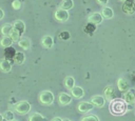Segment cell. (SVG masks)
I'll return each mask as SVG.
<instances>
[{"label": "cell", "instance_id": "4fadbf2b", "mask_svg": "<svg viewBox=\"0 0 135 121\" xmlns=\"http://www.w3.org/2000/svg\"><path fill=\"white\" fill-rule=\"evenodd\" d=\"M41 45L43 47H45V48H51L54 45V39H53V37L52 36H49V35L42 37V39H41Z\"/></svg>", "mask_w": 135, "mask_h": 121}, {"label": "cell", "instance_id": "d4e9b609", "mask_svg": "<svg viewBox=\"0 0 135 121\" xmlns=\"http://www.w3.org/2000/svg\"><path fill=\"white\" fill-rule=\"evenodd\" d=\"M9 37L12 38V40H13V42H18L19 40H20V38H21V35H20V33L17 31V29H13L12 31V33H11V35H9Z\"/></svg>", "mask_w": 135, "mask_h": 121}, {"label": "cell", "instance_id": "e575fe53", "mask_svg": "<svg viewBox=\"0 0 135 121\" xmlns=\"http://www.w3.org/2000/svg\"><path fill=\"white\" fill-rule=\"evenodd\" d=\"M13 121H18V120H13Z\"/></svg>", "mask_w": 135, "mask_h": 121}, {"label": "cell", "instance_id": "4316f807", "mask_svg": "<svg viewBox=\"0 0 135 121\" xmlns=\"http://www.w3.org/2000/svg\"><path fill=\"white\" fill-rule=\"evenodd\" d=\"M3 118L6 119L7 121H13L15 120V117H14V114L12 110H6L4 114H3Z\"/></svg>", "mask_w": 135, "mask_h": 121}, {"label": "cell", "instance_id": "7a4b0ae2", "mask_svg": "<svg viewBox=\"0 0 135 121\" xmlns=\"http://www.w3.org/2000/svg\"><path fill=\"white\" fill-rule=\"evenodd\" d=\"M13 107H14L15 112L18 113L19 115H26L31 110V104L27 101H19Z\"/></svg>", "mask_w": 135, "mask_h": 121}, {"label": "cell", "instance_id": "d6a6232c", "mask_svg": "<svg viewBox=\"0 0 135 121\" xmlns=\"http://www.w3.org/2000/svg\"><path fill=\"white\" fill-rule=\"evenodd\" d=\"M4 120V118H3V115L2 114H0V121H3Z\"/></svg>", "mask_w": 135, "mask_h": 121}, {"label": "cell", "instance_id": "ac0fdd59", "mask_svg": "<svg viewBox=\"0 0 135 121\" xmlns=\"http://www.w3.org/2000/svg\"><path fill=\"white\" fill-rule=\"evenodd\" d=\"M18 45H19L21 48H23V49L26 51V49H28L30 46H31V41H30L28 38L22 37V38H20V40L18 41Z\"/></svg>", "mask_w": 135, "mask_h": 121}, {"label": "cell", "instance_id": "9a60e30c", "mask_svg": "<svg viewBox=\"0 0 135 121\" xmlns=\"http://www.w3.org/2000/svg\"><path fill=\"white\" fill-rule=\"evenodd\" d=\"M12 69V64L7 59L0 60V70L3 73H9Z\"/></svg>", "mask_w": 135, "mask_h": 121}, {"label": "cell", "instance_id": "3957f363", "mask_svg": "<svg viewBox=\"0 0 135 121\" xmlns=\"http://www.w3.org/2000/svg\"><path fill=\"white\" fill-rule=\"evenodd\" d=\"M39 101L43 105H51L54 102V94L51 90H43L39 94Z\"/></svg>", "mask_w": 135, "mask_h": 121}, {"label": "cell", "instance_id": "603a6c76", "mask_svg": "<svg viewBox=\"0 0 135 121\" xmlns=\"http://www.w3.org/2000/svg\"><path fill=\"white\" fill-rule=\"evenodd\" d=\"M73 6H74V1H73V0H62V2L60 3V7H59V8L69 11V9H71Z\"/></svg>", "mask_w": 135, "mask_h": 121}, {"label": "cell", "instance_id": "30bf717a", "mask_svg": "<svg viewBox=\"0 0 135 121\" xmlns=\"http://www.w3.org/2000/svg\"><path fill=\"white\" fill-rule=\"evenodd\" d=\"M91 103L94 105V106H97V107H102L105 103V99L103 96L101 95H95L91 98Z\"/></svg>", "mask_w": 135, "mask_h": 121}, {"label": "cell", "instance_id": "52a82bcc", "mask_svg": "<svg viewBox=\"0 0 135 121\" xmlns=\"http://www.w3.org/2000/svg\"><path fill=\"white\" fill-rule=\"evenodd\" d=\"M58 102L60 105L65 106L72 102V96L68 93H59L58 95Z\"/></svg>", "mask_w": 135, "mask_h": 121}, {"label": "cell", "instance_id": "d6986e66", "mask_svg": "<svg viewBox=\"0 0 135 121\" xmlns=\"http://www.w3.org/2000/svg\"><path fill=\"white\" fill-rule=\"evenodd\" d=\"M13 26H14L15 29H17V31L20 33V35L25 31V24H24V22H23L22 20H16V21L14 22Z\"/></svg>", "mask_w": 135, "mask_h": 121}, {"label": "cell", "instance_id": "8d00e7d4", "mask_svg": "<svg viewBox=\"0 0 135 121\" xmlns=\"http://www.w3.org/2000/svg\"><path fill=\"white\" fill-rule=\"evenodd\" d=\"M122 1H126V0H122Z\"/></svg>", "mask_w": 135, "mask_h": 121}, {"label": "cell", "instance_id": "f1b7e54d", "mask_svg": "<svg viewBox=\"0 0 135 121\" xmlns=\"http://www.w3.org/2000/svg\"><path fill=\"white\" fill-rule=\"evenodd\" d=\"M59 37H60V39H62V40H68V39L70 38V34H69L68 32H62L61 34H59Z\"/></svg>", "mask_w": 135, "mask_h": 121}, {"label": "cell", "instance_id": "484cf974", "mask_svg": "<svg viewBox=\"0 0 135 121\" xmlns=\"http://www.w3.org/2000/svg\"><path fill=\"white\" fill-rule=\"evenodd\" d=\"M80 121H99V118L95 115H88V116H84L83 118H81Z\"/></svg>", "mask_w": 135, "mask_h": 121}, {"label": "cell", "instance_id": "83f0119b", "mask_svg": "<svg viewBox=\"0 0 135 121\" xmlns=\"http://www.w3.org/2000/svg\"><path fill=\"white\" fill-rule=\"evenodd\" d=\"M12 6H13L14 9H20V7H21V2H20L19 0H14V1L12 2Z\"/></svg>", "mask_w": 135, "mask_h": 121}, {"label": "cell", "instance_id": "cb8c5ba5", "mask_svg": "<svg viewBox=\"0 0 135 121\" xmlns=\"http://www.w3.org/2000/svg\"><path fill=\"white\" fill-rule=\"evenodd\" d=\"M28 121H45V117L40 113H34L28 117Z\"/></svg>", "mask_w": 135, "mask_h": 121}, {"label": "cell", "instance_id": "7402d4cb", "mask_svg": "<svg viewBox=\"0 0 135 121\" xmlns=\"http://www.w3.org/2000/svg\"><path fill=\"white\" fill-rule=\"evenodd\" d=\"M12 44H13V40H12L11 37H2L1 40H0V45L2 47H5V48L11 47Z\"/></svg>", "mask_w": 135, "mask_h": 121}, {"label": "cell", "instance_id": "ffe728a7", "mask_svg": "<svg viewBox=\"0 0 135 121\" xmlns=\"http://www.w3.org/2000/svg\"><path fill=\"white\" fill-rule=\"evenodd\" d=\"M24 60H25V56H24V54L22 52L15 53V55H14V61H15V63L22 64L24 62Z\"/></svg>", "mask_w": 135, "mask_h": 121}, {"label": "cell", "instance_id": "8fae6325", "mask_svg": "<svg viewBox=\"0 0 135 121\" xmlns=\"http://www.w3.org/2000/svg\"><path fill=\"white\" fill-rule=\"evenodd\" d=\"M103 94H104V99H107V100H109V101H113L114 99H115V89H114V87L112 86V85H109V86H107L104 89H103Z\"/></svg>", "mask_w": 135, "mask_h": 121}, {"label": "cell", "instance_id": "ba28073f", "mask_svg": "<svg viewBox=\"0 0 135 121\" xmlns=\"http://www.w3.org/2000/svg\"><path fill=\"white\" fill-rule=\"evenodd\" d=\"M102 20H103V17L101 16V14L100 13H98V12H95V13H92L89 17H88V21H89V23H92V24H100L101 22H102Z\"/></svg>", "mask_w": 135, "mask_h": 121}, {"label": "cell", "instance_id": "277c9868", "mask_svg": "<svg viewBox=\"0 0 135 121\" xmlns=\"http://www.w3.org/2000/svg\"><path fill=\"white\" fill-rule=\"evenodd\" d=\"M69 17H70L69 12L65 9H62V8H57L54 13V18L58 22H65V21H68Z\"/></svg>", "mask_w": 135, "mask_h": 121}, {"label": "cell", "instance_id": "d590c367", "mask_svg": "<svg viewBox=\"0 0 135 121\" xmlns=\"http://www.w3.org/2000/svg\"><path fill=\"white\" fill-rule=\"evenodd\" d=\"M134 80H135V77H134Z\"/></svg>", "mask_w": 135, "mask_h": 121}, {"label": "cell", "instance_id": "44dd1931", "mask_svg": "<svg viewBox=\"0 0 135 121\" xmlns=\"http://www.w3.org/2000/svg\"><path fill=\"white\" fill-rule=\"evenodd\" d=\"M64 86H65L68 89L71 90V89L75 86V79H74L72 76L65 77V79H64Z\"/></svg>", "mask_w": 135, "mask_h": 121}, {"label": "cell", "instance_id": "7c38bea8", "mask_svg": "<svg viewBox=\"0 0 135 121\" xmlns=\"http://www.w3.org/2000/svg\"><path fill=\"white\" fill-rule=\"evenodd\" d=\"M71 96L76 98V99H80L84 96V90L81 86H74L71 89Z\"/></svg>", "mask_w": 135, "mask_h": 121}, {"label": "cell", "instance_id": "6da1fadb", "mask_svg": "<svg viewBox=\"0 0 135 121\" xmlns=\"http://www.w3.org/2000/svg\"><path fill=\"white\" fill-rule=\"evenodd\" d=\"M110 110L114 115H122L127 110V104L121 99H114L113 101H111Z\"/></svg>", "mask_w": 135, "mask_h": 121}, {"label": "cell", "instance_id": "f546056e", "mask_svg": "<svg viewBox=\"0 0 135 121\" xmlns=\"http://www.w3.org/2000/svg\"><path fill=\"white\" fill-rule=\"evenodd\" d=\"M97 2L100 4V5H107L109 0H97Z\"/></svg>", "mask_w": 135, "mask_h": 121}, {"label": "cell", "instance_id": "4dcf8cb0", "mask_svg": "<svg viewBox=\"0 0 135 121\" xmlns=\"http://www.w3.org/2000/svg\"><path fill=\"white\" fill-rule=\"evenodd\" d=\"M51 121H63V119L60 118V117H55V118H53Z\"/></svg>", "mask_w": 135, "mask_h": 121}, {"label": "cell", "instance_id": "5bb4252c", "mask_svg": "<svg viewBox=\"0 0 135 121\" xmlns=\"http://www.w3.org/2000/svg\"><path fill=\"white\" fill-rule=\"evenodd\" d=\"M13 29H14L13 24L5 23V24H3V25L1 26L0 32H1V34H2L3 37H9V35H11V33H12Z\"/></svg>", "mask_w": 135, "mask_h": 121}, {"label": "cell", "instance_id": "5b68a950", "mask_svg": "<svg viewBox=\"0 0 135 121\" xmlns=\"http://www.w3.org/2000/svg\"><path fill=\"white\" fill-rule=\"evenodd\" d=\"M123 101L126 102V104H129V105L134 104L135 103V89L129 88L127 92H124Z\"/></svg>", "mask_w": 135, "mask_h": 121}, {"label": "cell", "instance_id": "8992f818", "mask_svg": "<svg viewBox=\"0 0 135 121\" xmlns=\"http://www.w3.org/2000/svg\"><path fill=\"white\" fill-rule=\"evenodd\" d=\"M122 11L129 15L134 14L135 13V0H126L122 5Z\"/></svg>", "mask_w": 135, "mask_h": 121}, {"label": "cell", "instance_id": "1f68e13d", "mask_svg": "<svg viewBox=\"0 0 135 121\" xmlns=\"http://www.w3.org/2000/svg\"><path fill=\"white\" fill-rule=\"evenodd\" d=\"M3 17H4V12H3L2 8H0V20H2Z\"/></svg>", "mask_w": 135, "mask_h": 121}, {"label": "cell", "instance_id": "e0dca14e", "mask_svg": "<svg viewBox=\"0 0 135 121\" xmlns=\"http://www.w3.org/2000/svg\"><path fill=\"white\" fill-rule=\"evenodd\" d=\"M101 16L105 19H112L113 16H114V13H113V9L109 6H103L102 11H101Z\"/></svg>", "mask_w": 135, "mask_h": 121}, {"label": "cell", "instance_id": "836d02e7", "mask_svg": "<svg viewBox=\"0 0 135 121\" xmlns=\"http://www.w3.org/2000/svg\"><path fill=\"white\" fill-rule=\"evenodd\" d=\"M63 121H72V120H70V119H63Z\"/></svg>", "mask_w": 135, "mask_h": 121}, {"label": "cell", "instance_id": "9c48e42d", "mask_svg": "<svg viewBox=\"0 0 135 121\" xmlns=\"http://www.w3.org/2000/svg\"><path fill=\"white\" fill-rule=\"evenodd\" d=\"M94 107V105L91 103V102H86V101H82L80 103H78L77 105V109L78 112L82 113V114H85V113H89L90 110H92Z\"/></svg>", "mask_w": 135, "mask_h": 121}, {"label": "cell", "instance_id": "2e32d148", "mask_svg": "<svg viewBox=\"0 0 135 121\" xmlns=\"http://www.w3.org/2000/svg\"><path fill=\"white\" fill-rule=\"evenodd\" d=\"M117 87H118V89H119L120 92H127V90L130 88L128 81L124 80V79H122V78H119V79L117 80Z\"/></svg>", "mask_w": 135, "mask_h": 121}]
</instances>
